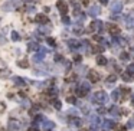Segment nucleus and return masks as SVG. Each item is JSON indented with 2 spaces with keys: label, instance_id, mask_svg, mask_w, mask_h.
<instances>
[{
  "label": "nucleus",
  "instance_id": "obj_1",
  "mask_svg": "<svg viewBox=\"0 0 134 131\" xmlns=\"http://www.w3.org/2000/svg\"><path fill=\"white\" fill-rule=\"evenodd\" d=\"M7 127H9L10 131H17V130H20V122L15 118H10L7 121Z\"/></svg>",
  "mask_w": 134,
  "mask_h": 131
},
{
  "label": "nucleus",
  "instance_id": "obj_2",
  "mask_svg": "<svg viewBox=\"0 0 134 131\" xmlns=\"http://www.w3.org/2000/svg\"><path fill=\"white\" fill-rule=\"evenodd\" d=\"M56 7L59 9V12L62 13V15H66V13H68V4H66V2H63V0H59V2L56 3Z\"/></svg>",
  "mask_w": 134,
  "mask_h": 131
},
{
  "label": "nucleus",
  "instance_id": "obj_3",
  "mask_svg": "<svg viewBox=\"0 0 134 131\" xmlns=\"http://www.w3.org/2000/svg\"><path fill=\"white\" fill-rule=\"evenodd\" d=\"M35 20H36L37 23H41V25H46V23L49 22V19H48L45 15H42V13H39V15H36V17H35Z\"/></svg>",
  "mask_w": 134,
  "mask_h": 131
},
{
  "label": "nucleus",
  "instance_id": "obj_4",
  "mask_svg": "<svg viewBox=\"0 0 134 131\" xmlns=\"http://www.w3.org/2000/svg\"><path fill=\"white\" fill-rule=\"evenodd\" d=\"M41 127H42V130H43V131H49V130H52V128L55 127V124H53L52 121H48V120H45V121L42 122Z\"/></svg>",
  "mask_w": 134,
  "mask_h": 131
},
{
  "label": "nucleus",
  "instance_id": "obj_5",
  "mask_svg": "<svg viewBox=\"0 0 134 131\" xmlns=\"http://www.w3.org/2000/svg\"><path fill=\"white\" fill-rule=\"evenodd\" d=\"M45 55H46V50H45V49H39V53H36L35 58H33L35 62H41V61L45 58Z\"/></svg>",
  "mask_w": 134,
  "mask_h": 131
},
{
  "label": "nucleus",
  "instance_id": "obj_6",
  "mask_svg": "<svg viewBox=\"0 0 134 131\" xmlns=\"http://www.w3.org/2000/svg\"><path fill=\"white\" fill-rule=\"evenodd\" d=\"M88 78H90V81H91V82H97L98 79H100V75H98L97 72L91 71V72H90V75H88Z\"/></svg>",
  "mask_w": 134,
  "mask_h": 131
},
{
  "label": "nucleus",
  "instance_id": "obj_7",
  "mask_svg": "<svg viewBox=\"0 0 134 131\" xmlns=\"http://www.w3.org/2000/svg\"><path fill=\"white\" fill-rule=\"evenodd\" d=\"M94 100H95V101H105V100H107V95H105L104 92H101V91H100V92L95 94Z\"/></svg>",
  "mask_w": 134,
  "mask_h": 131
},
{
  "label": "nucleus",
  "instance_id": "obj_8",
  "mask_svg": "<svg viewBox=\"0 0 134 131\" xmlns=\"http://www.w3.org/2000/svg\"><path fill=\"white\" fill-rule=\"evenodd\" d=\"M13 82H15V85H20V87H22V85L26 84V79L20 78V76H15V78H13Z\"/></svg>",
  "mask_w": 134,
  "mask_h": 131
},
{
  "label": "nucleus",
  "instance_id": "obj_9",
  "mask_svg": "<svg viewBox=\"0 0 134 131\" xmlns=\"http://www.w3.org/2000/svg\"><path fill=\"white\" fill-rule=\"evenodd\" d=\"M108 32L111 35H117L120 32V29H118V26H117V25H110L108 26Z\"/></svg>",
  "mask_w": 134,
  "mask_h": 131
},
{
  "label": "nucleus",
  "instance_id": "obj_10",
  "mask_svg": "<svg viewBox=\"0 0 134 131\" xmlns=\"http://www.w3.org/2000/svg\"><path fill=\"white\" fill-rule=\"evenodd\" d=\"M68 46L71 48V49H78V48H79V42L74 41V39H72V41H68Z\"/></svg>",
  "mask_w": 134,
  "mask_h": 131
},
{
  "label": "nucleus",
  "instance_id": "obj_11",
  "mask_svg": "<svg viewBox=\"0 0 134 131\" xmlns=\"http://www.w3.org/2000/svg\"><path fill=\"white\" fill-rule=\"evenodd\" d=\"M10 75V71H7V69H0V78H7Z\"/></svg>",
  "mask_w": 134,
  "mask_h": 131
},
{
  "label": "nucleus",
  "instance_id": "obj_12",
  "mask_svg": "<svg viewBox=\"0 0 134 131\" xmlns=\"http://www.w3.org/2000/svg\"><path fill=\"white\" fill-rule=\"evenodd\" d=\"M17 65L20 66V68H28L29 66V62L26 59H22V61H17Z\"/></svg>",
  "mask_w": 134,
  "mask_h": 131
},
{
  "label": "nucleus",
  "instance_id": "obj_13",
  "mask_svg": "<svg viewBox=\"0 0 134 131\" xmlns=\"http://www.w3.org/2000/svg\"><path fill=\"white\" fill-rule=\"evenodd\" d=\"M97 63H98V65H101V66H104V65H107V59L104 58V56H100V58L97 59Z\"/></svg>",
  "mask_w": 134,
  "mask_h": 131
},
{
  "label": "nucleus",
  "instance_id": "obj_14",
  "mask_svg": "<svg viewBox=\"0 0 134 131\" xmlns=\"http://www.w3.org/2000/svg\"><path fill=\"white\" fill-rule=\"evenodd\" d=\"M121 7H123V4L118 3V2L112 4V10H114V12H120V10H121Z\"/></svg>",
  "mask_w": 134,
  "mask_h": 131
},
{
  "label": "nucleus",
  "instance_id": "obj_15",
  "mask_svg": "<svg viewBox=\"0 0 134 131\" xmlns=\"http://www.w3.org/2000/svg\"><path fill=\"white\" fill-rule=\"evenodd\" d=\"M98 12H100V9H98V7H95V6L90 9V15H91V16H97Z\"/></svg>",
  "mask_w": 134,
  "mask_h": 131
},
{
  "label": "nucleus",
  "instance_id": "obj_16",
  "mask_svg": "<svg viewBox=\"0 0 134 131\" xmlns=\"http://www.w3.org/2000/svg\"><path fill=\"white\" fill-rule=\"evenodd\" d=\"M133 78H134V76H133V74H130V72H127V74H124V75H123V79H124V81H131Z\"/></svg>",
  "mask_w": 134,
  "mask_h": 131
},
{
  "label": "nucleus",
  "instance_id": "obj_17",
  "mask_svg": "<svg viewBox=\"0 0 134 131\" xmlns=\"http://www.w3.org/2000/svg\"><path fill=\"white\" fill-rule=\"evenodd\" d=\"M28 49L29 50H37V49H39V46H37L35 42H30V43H29V46H28Z\"/></svg>",
  "mask_w": 134,
  "mask_h": 131
},
{
  "label": "nucleus",
  "instance_id": "obj_18",
  "mask_svg": "<svg viewBox=\"0 0 134 131\" xmlns=\"http://www.w3.org/2000/svg\"><path fill=\"white\" fill-rule=\"evenodd\" d=\"M12 39H13L15 42H19V41H20V36H19L17 32H15V30L12 32Z\"/></svg>",
  "mask_w": 134,
  "mask_h": 131
},
{
  "label": "nucleus",
  "instance_id": "obj_19",
  "mask_svg": "<svg viewBox=\"0 0 134 131\" xmlns=\"http://www.w3.org/2000/svg\"><path fill=\"white\" fill-rule=\"evenodd\" d=\"M52 104H53V107H55L56 109H61V102H59L58 100H53V101H52Z\"/></svg>",
  "mask_w": 134,
  "mask_h": 131
},
{
  "label": "nucleus",
  "instance_id": "obj_20",
  "mask_svg": "<svg viewBox=\"0 0 134 131\" xmlns=\"http://www.w3.org/2000/svg\"><path fill=\"white\" fill-rule=\"evenodd\" d=\"M107 81H108V82H116L117 76H116V75H110V76H107Z\"/></svg>",
  "mask_w": 134,
  "mask_h": 131
},
{
  "label": "nucleus",
  "instance_id": "obj_21",
  "mask_svg": "<svg viewBox=\"0 0 134 131\" xmlns=\"http://www.w3.org/2000/svg\"><path fill=\"white\" fill-rule=\"evenodd\" d=\"M46 42H48V45H50V46H55V39H52V37H48Z\"/></svg>",
  "mask_w": 134,
  "mask_h": 131
},
{
  "label": "nucleus",
  "instance_id": "obj_22",
  "mask_svg": "<svg viewBox=\"0 0 134 131\" xmlns=\"http://www.w3.org/2000/svg\"><path fill=\"white\" fill-rule=\"evenodd\" d=\"M128 58H130V55H128L127 52H123V53H121V59H123V61H127Z\"/></svg>",
  "mask_w": 134,
  "mask_h": 131
},
{
  "label": "nucleus",
  "instance_id": "obj_23",
  "mask_svg": "<svg viewBox=\"0 0 134 131\" xmlns=\"http://www.w3.org/2000/svg\"><path fill=\"white\" fill-rule=\"evenodd\" d=\"M104 50V48H101V46H95L94 48V52H97V53H101Z\"/></svg>",
  "mask_w": 134,
  "mask_h": 131
},
{
  "label": "nucleus",
  "instance_id": "obj_24",
  "mask_svg": "<svg viewBox=\"0 0 134 131\" xmlns=\"http://www.w3.org/2000/svg\"><path fill=\"white\" fill-rule=\"evenodd\" d=\"M66 101H68L69 104H75V97H68V98H66Z\"/></svg>",
  "mask_w": 134,
  "mask_h": 131
},
{
  "label": "nucleus",
  "instance_id": "obj_25",
  "mask_svg": "<svg viewBox=\"0 0 134 131\" xmlns=\"http://www.w3.org/2000/svg\"><path fill=\"white\" fill-rule=\"evenodd\" d=\"M120 97V91H116V92L112 94V100H117Z\"/></svg>",
  "mask_w": 134,
  "mask_h": 131
},
{
  "label": "nucleus",
  "instance_id": "obj_26",
  "mask_svg": "<svg viewBox=\"0 0 134 131\" xmlns=\"http://www.w3.org/2000/svg\"><path fill=\"white\" fill-rule=\"evenodd\" d=\"M62 22L65 23V25H68V23H69V17H68V16H63V17H62Z\"/></svg>",
  "mask_w": 134,
  "mask_h": 131
},
{
  "label": "nucleus",
  "instance_id": "obj_27",
  "mask_svg": "<svg viewBox=\"0 0 134 131\" xmlns=\"http://www.w3.org/2000/svg\"><path fill=\"white\" fill-rule=\"evenodd\" d=\"M94 41H98V42H101V41H103V37H101V36H98V35H94Z\"/></svg>",
  "mask_w": 134,
  "mask_h": 131
},
{
  "label": "nucleus",
  "instance_id": "obj_28",
  "mask_svg": "<svg viewBox=\"0 0 134 131\" xmlns=\"http://www.w3.org/2000/svg\"><path fill=\"white\" fill-rule=\"evenodd\" d=\"M62 59H63V58H62L61 55H56V56H55V61H56V62H62Z\"/></svg>",
  "mask_w": 134,
  "mask_h": 131
},
{
  "label": "nucleus",
  "instance_id": "obj_29",
  "mask_svg": "<svg viewBox=\"0 0 134 131\" xmlns=\"http://www.w3.org/2000/svg\"><path fill=\"white\" fill-rule=\"evenodd\" d=\"M74 61H75V62H79V61H81V56H75V58H74Z\"/></svg>",
  "mask_w": 134,
  "mask_h": 131
},
{
  "label": "nucleus",
  "instance_id": "obj_30",
  "mask_svg": "<svg viewBox=\"0 0 134 131\" xmlns=\"http://www.w3.org/2000/svg\"><path fill=\"white\" fill-rule=\"evenodd\" d=\"M81 3H82V4H85V6H87V4L90 3V0H81Z\"/></svg>",
  "mask_w": 134,
  "mask_h": 131
},
{
  "label": "nucleus",
  "instance_id": "obj_31",
  "mask_svg": "<svg viewBox=\"0 0 134 131\" xmlns=\"http://www.w3.org/2000/svg\"><path fill=\"white\" fill-rule=\"evenodd\" d=\"M4 111V104H0V112Z\"/></svg>",
  "mask_w": 134,
  "mask_h": 131
},
{
  "label": "nucleus",
  "instance_id": "obj_32",
  "mask_svg": "<svg viewBox=\"0 0 134 131\" xmlns=\"http://www.w3.org/2000/svg\"><path fill=\"white\" fill-rule=\"evenodd\" d=\"M121 114H123V115H127L128 111H127V109H121Z\"/></svg>",
  "mask_w": 134,
  "mask_h": 131
},
{
  "label": "nucleus",
  "instance_id": "obj_33",
  "mask_svg": "<svg viewBox=\"0 0 134 131\" xmlns=\"http://www.w3.org/2000/svg\"><path fill=\"white\" fill-rule=\"evenodd\" d=\"M100 3L101 4H107V3H108V0H100Z\"/></svg>",
  "mask_w": 134,
  "mask_h": 131
},
{
  "label": "nucleus",
  "instance_id": "obj_34",
  "mask_svg": "<svg viewBox=\"0 0 134 131\" xmlns=\"http://www.w3.org/2000/svg\"><path fill=\"white\" fill-rule=\"evenodd\" d=\"M28 131H37V128H36V127H30Z\"/></svg>",
  "mask_w": 134,
  "mask_h": 131
},
{
  "label": "nucleus",
  "instance_id": "obj_35",
  "mask_svg": "<svg viewBox=\"0 0 134 131\" xmlns=\"http://www.w3.org/2000/svg\"><path fill=\"white\" fill-rule=\"evenodd\" d=\"M0 36H2V35H0ZM0 42H2V43L4 42V39H3V37H0Z\"/></svg>",
  "mask_w": 134,
  "mask_h": 131
},
{
  "label": "nucleus",
  "instance_id": "obj_36",
  "mask_svg": "<svg viewBox=\"0 0 134 131\" xmlns=\"http://www.w3.org/2000/svg\"><path fill=\"white\" fill-rule=\"evenodd\" d=\"M133 107H134V95H133Z\"/></svg>",
  "mask_w": 134,
  "mask_h": 131
}]
</instances>
